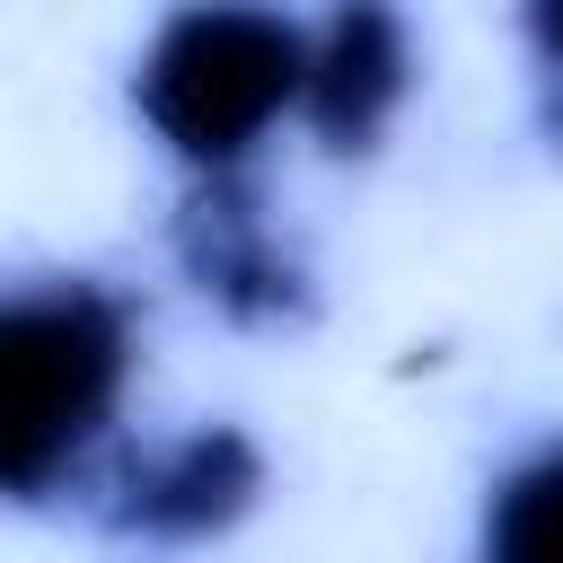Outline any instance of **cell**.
Segmentation results:
<instances>
[{
  "label": "cell",
  "instance_id": "6da1fadb",
  "mask_svg": "<svg viewBox=\"0 0 563 563\" xmlns=\"http://www.w3.org/2000/svg\"><path fill=\"white\" fill-rule=\"evenodd\" d=\"M132 325L106 290L53 282L0 299V493L35 501L53 493L106 431L123 396Z\"/></svg>",
  "mask_w": 563,
  "mask_h": 563
},
{
  "label": "cell",
  "instance_id": "7a4b0ae2",
  "mask_svg": "<svg viewBox=\"0 0 563 563\" xmlns=\"http://www.w3.org/2000/svg\"><path fill=\"white\" fill-rule=\"evenodd\" d=\"M299 70H308V44L290 35V18L246 9V0H194L185 18L158 26L141 62V114L158 123L176 158L220 176L299 97Z\"/></svg>",
  "mask_w": 563,
  "mask_h": 563
},
{
  "label": "cell",
  "instance_id": "3957f363",
  "mask_svg": "<svg viewBox=\"0 0 563 563\" xmlns=\"http://www.w3.org/2000/svg\"><path fill=\"white\" fill-rule=\"evenodd\" d=\"M176 255H185V273H194L238 325H282V317L308 308L299 264L273 246L264 202H255L229 167H220L211 185H194V202L176 211Z\"/></svg>",
  "mask_w": 563,
  "mask_h": 563
},
{
  "label": "cell",
  "instance_id": "277c9868",
  "mask_svg": "<svg viewBox=\"0 0 563 563\" xmlns=\"http://www.w3.org/2000/svg\"><path fill=\"white\" fill-rule=\"evenodd\" d=\"M405 70H413L405 18H396L387 0H334L317 53H308V70H299L308 123H317L334 150H369L378 123H387L396 97H405Z\"/></svg>",
  "mask_w": 563,
  "mask_h": 563
},
{
  "label": "cell",
  "instance_id": "5b68a950",
  "mask_svg": "<svg viewBox=\"0 0 563 563\" xmlns=\"http://www.w3.org/2000/svg\"><path fill=\"white\" fill-rule=\"evenodd\" d=\"M255 484H264V466H255L246 431H194V440H176L141 466H123L114 528H132V537H211L255 501Z\"/></svg>",
  "mask_w": 563,
  "mask_h": 563
},
{
  "label": "cell",
  "instance_id": "8992f818",
  "mask_svg": "<svg viewBox=\"0 0 563 563\" xmlns=\"http://www.w3.org/2000/svg\"><path fill=\"white\" fill-rule=\"evenodd\" d=\"M484 563H563V449L528 457L484 519Z\"/></svg>",
  "mask_w": 563,
  "mask_h": 563
},
{
  "label": "cell",
  "instance_id": "52a82bcc",
  "mask_svg": "<svg viewBox=\"0 0 563 563\" xmlns=\"http://www.w3.org/2000/svg\"><path fill=\"white\" fill-rule=\"evenodd\" d=\"M528 26H537V44L563 62V0H528Z\"/></svg>",
  "mask_w": 563,
  "mask_h": 563
},
{
  "label": "cell",
  "instance_id": "ba28073f",
  "mask_svg": "<svg viewBox=\"0 0 563 563\" xmlns=\"http://www.w3.org/2000/svg\"><path fill=\"white\" fill-rule=\"evenodd\" d=\"M554 123H563V97H554Z\"/></svg>",
  "mask_w": 563,
  "mask_h": 563
}]
</instances>
